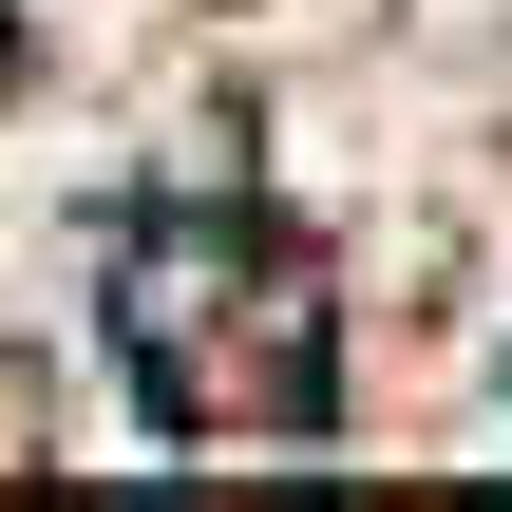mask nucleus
I'll return each instance as SVG.
<instances>
[{
	"label": "nucleus",
	"instance_id": "f257e3e1",
	"mask_svg": "<svg viewBox=\"0 0 512 512\" xmlns=\"http://www.w3.org/2000/svg\"><path fill=\"white\" fill-rule=\"evenodd\" d=\"M95 285H114V361H133L152 437H323L342 418V304L285 209L152 190L95 228Z\"/></svg>",
	"mask_w": 512,
	"mask_h": 512
},
{
	"label": "nucleus",
	"instance_id": "f03ea898",
	"mask_svg": "<svg viewBox=\"0 0 512 512\" xmlns=\"http://www.w3.org/2000/svg\"><path fill=\"white\" fill-rule=\"evenodd\" d=\"M0 76H19V19H0Z\"/></svg>",
	"mask_w": 512,
	"mask_h": 512
}]
</instances>
